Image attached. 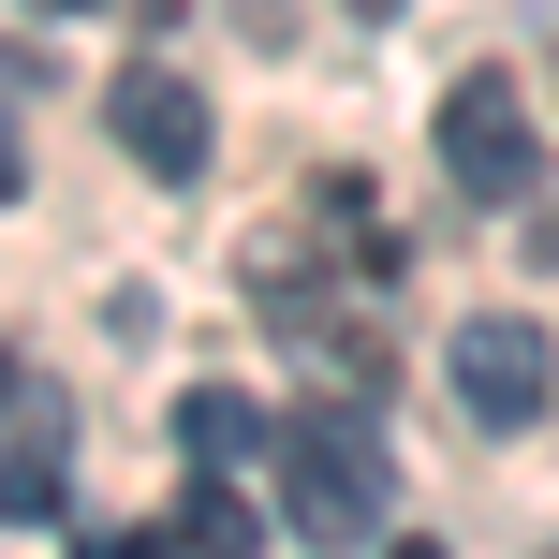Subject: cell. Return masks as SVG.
Wrapping results in <instances>:
<instances>
[{
	"label": "cell",
	"instance_id": "ba28073f",
	"mask_svg": "<svg viewBox=\"0 0 559 559\" xmlns=\"http://www.w3.org/2000/svg\"><path fill=\"white\" fill-rule=\"evenodd\" d=\"M88 559H177L163 531H104V545H88Z\"/></svg>",
	"mask_w": 559,
	"mask_h": 559
},
{
	"label": "cell",
	"instance_id": "8fae6325",
	"mask_svg": "<svg viewBox=\"0 0 559 559\" xmlns=\"http://www.w3.org/2000/svg\"><path fill=\"white\" fill-rule=\"evenodd\" d=\"M15 177H29V163H15V133H0V192H15Z\"/></svg>",
	"mask_w": 559,
	"mask_h": 559
},
{
	"label": "cell",
	"instance_id": "30bf717a",
	"mask_svg": "<svg viewBox=\"0 0 559 559\" xmlns=\"http://www.w3.org/2000/svg\"><path fill=\"white\" fill-rule=\"evenodd\" d=\"M15 397H29V368H15V354H0V413H15Z\"/></svg>",
	"mask_w": 559,
	"mask_h": 559
},
{
	"label": "cell",
	"instance_id": "7c38bea8",
	"mask_svg": "<svg viewBox=\"0 0 559 559\" xmlns=\"http://www.w3.org/2000/svg\"><path fill=\"white\" fill-rule=\"evenodd\" d=\"M383 559H442V545H383Z\"/></svg>",
	"mask_w": 559,
	"mask_h": 559
},
{
	"label": "cell",
	"instance_id": "5bb4252c",
	"mask_svg": "<svg viewBox=\"0 0 559 559\" xmlns=\"http://www.w3.org/2000/svg\"><path fill=\"white\" fill-rule=\"evenodd\" d=\"M45 15H74V0H45Z\"/></svg>",
	"mask_w": 559,
	"mask_h": 559
},
{
	"label": "cell",
	"instance_id": "3957f363",
	"mask_svg": "<svg viewBox=\"0 0 559 559\" xmlns=\"http://www.w3.org/2000/svg\"><path fill=\"white\" fill-rule=\"evenodd\" d=\"M456 397H472V427H531L545 397H559V354H545V324H515V309H486V324H456Z\"/></svg>",
	"mask_w": 559,
	"mask_h": 559
},
{
	"label": "cell",
	"instance_id": "6da1fadb",
	"mask_svg": "<svg viewBox=\"0 0 559 559\" xmlns=\"http://www.w3.org/2000/svg\"><path fill=\"white\" fill-rule=\"evenodd\" d=\"M280 515H295L309 545H368V531H383V442H368L354 397L280 427Z\"/></svg>",
	"mask_w": 559,
	"mask_h": 559
},
{
	"label": "cell",
	"instance_id": "7a4b0ae2",
	"mask_svg": "<svg viewBox=\"0 0 559 559\" xmlns=\"http://www.w3.org/2000/svg\"><path fill=\"white\" fill-rule=\"evenodd\" d=\"M442 177H456L472 206H515V192H531V104H515L501 59L442 88Z\"/></svg>",
	"mask_w": 559,
	"mask_h": 559
},
{
	"label": "cell",
	"instance_id": "5b68a950",
	"mask_svg": "<svg viewBox=\"0 0 559 559\" xmlns=\"http://www.w3.org/2000/svg\"><path fill=\"white\" fill-rule=\"evenodd\" d=\"M251 442H265V413H251V397H222V383H192V397H177V456H192V472H236Z\"/></svg>",
	"mask_w": 559,
	"mask_h": 559
},
{
	"label": "cell",
	"instance_id": "9c48e42d",
	"mask_svg": "<svg viewBox=\"0 0 559 559\" xmlns=\"http://www.w3.org/2000/svg\"><path fill=\"white\" fill-rule=\"evenodd\" d=\"M531 265H559V206H531Z\"/></svg>",
	"mask_w": 559,
	"mask_h": 559
},
{
	"label": "cell",
	"instance_id": "277c9868",
	"mask_svg": "<svg viewBox=\"0 0 559 559\" xmlns=\"http://www.w3.org/2000/svg\"><path fill=\"white\" fill-rule=\"evenodd\" d=\"M104 133L133 147L147 177H206V88L177 74V59H133V74L104 88Z\"/></svg>",
	"mask_w": 559,
	"mask_h": 559
},
{
	"label": "cell",
	"instance_id": "8992f818",
	"mask_svg": "<svg viewBox=\"0 0 559 559\" xmlns=\"http://www.w3.org/2000/svg\"><path fill=\"white\" fill-rule=\"evenodd\" d=\"M251 531H265V515L236 501L222 472H192V501H177V531H163V545H177V559H251Z\"/></svg>",
	"mask_w": 559,
	"mask_h": 559
},
{
	"label": "cell",
	"instance_id": "52a82bcc",
	"mask_svg": "<svg viewBox=\"0 0 559 559\" xmlns=\"http://www.w3.org/2000/svg\"><path fill=\"white\" fill-rule=\"evenodd\" d=\"M0 515H59V427H45V413L0 442Z\"/></svg>",
	"mask_w": 559,
	"mask_h": 559
},
{
	"label": "cell",
	"instance_id": "4fadbf2b",
	"mask_svg": "<svg viewBox=\"0 0 559 559\" xmlns=\"http://www.w3.org/2000/svg\"><path fill=\"white\" fill-rule=\"evenodd\" d=\"M354 15H397V0H354Z\"/></svg>",
	"mask_w": 559,
	"mask_h": 559
}]
</instances>
